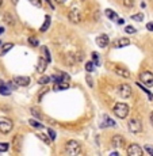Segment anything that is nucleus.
Segmentation results:
<instances>
[{
    "instance_id": "nucleus-30",
    "label": "nucleus",
    "mask_w": 153,
    "mask_h": 156,
    "mask_svg": "<svg viewBox=\"0 0 153 156\" xmlns=\"http://www.w3.org/2000/svg\"><path fill=\"white\" fill-rule=\"evenodd\" d=\"M94 68H95L94 62H87V64H86V71L87 72H92V71H94Z\"/></svg>"
},
{
    "instance_id": "nucleus-25",
    "label": "nucleus",
    "mask_w": 153,
    "mask_h": 156,
    "mask_svg": "<svg viewBox=\"0 0 153 156\" xmlns=\"http://www.w3.org/2000/svg\"><path fill=\"white\" fill-rule=\"evenodd\" d=\"M41 50H42V53L45 54V60H46V61H48V62L52 61V58H50V53H49V49H48L46 46H42V48H41Z\"/></svg>"
},
{
    "instance_id": "nucleus-51",
    "label": "nucleus",
    "mask_w": 153,
    "mask_h": 156,
    "mask_svg": "<svg viewBox=\"0 0 153 156\" xmlns=\"http://www.w3.org/2000/svg\"><path fill=\"white\" fill-rule=\"evenodd\" d=\"M1 4H3V0H0V7H1Z\"/></svg>"
},
{
    "instance_id": "nucleus-26",
    "label": "nucleus",
    "mask_w": 153,
    "mask_h": 156,
    "mask_svg": "<svg viewBox=\"0 0 153 156\" xmlns=\"http://www.w3.org/2000/svg\"><path fill=\"white\" fill-rule=\"evenodd\" d=\"M131 19L135 21V22H142L144 21V14H134V15H131Z\"/></svg>"
},
{
    "instance_id": "nucleus-10",
    "label": "nucleus",
    "mask_w": 153,
    "mask_h": 156,
    "mask_svg": "<svg viewBox=\"0 0 153 156\" xmlns=\"http://www.w3.org/2000/svg\"><path fill=\"white\" fill-rule=\"evenodd\" d=\"M14 83L18 87H26V86L30 84V77L29 76H16L14 79Z\"/></svg>"
},
{
    "instance_id": "nucleus-21",
    "label": "nucleus",
    "mask_w": 153,
    "mask_h": 156,
    "mask_svg": "<svg viewBox=\"0 0 153 156\" xmlns=\"http://www.w3.org/2000/svg\"><path fill=\"white\" fill-rule=\"evenodd\" d=\"M12 48H14L12 44H10V42H8V44H4V45H3V48H1V50H0V56H4V54L7 53V52H10Z\"/></svg>"
},
{
    "instance_id": "nucleus-22",
    "label": "nucleus",
    "mask_w": 153,
    "mask_h": 156,
    "mask_svg": "<svg viewBox=\"0 0 153 156\" xmlns=\"http://www.w3.org/2000/svg\"><path fill=\"white\" fill-rule=\"evenodd\" d=\"M4 22L7 23V25H10V26H12L14 23H15V21H14V18H12V15L10 12H5L4 14Z\"/></svg>"
},
{
    "instance_id": "nucleus-27",
    "label": "nucleus",
    "mask_w": 153,
    "mask_h": 156,
    "mask_svg": "<svg viewBox=\"0 0 153 156\" xmlns=\"http://www.w3.org/2000/svg\"><path fill=\"white\" fill-rule=\"evenodd\" d=\"M49 81H50V77H49V76H42L39 80H38V83H39V84H48Z\"/></svg>"
},
{
    "instance_id": "nucleus-12",
    "label": "nucleus",
    "mask_w": 153,
    "mask_h": 156,
    "mask_svg": "<svg viewBox=\"0 0 153 156\" xmlns=\"http://www.w3.org/2000/svg\"><path fill=\"white\" fill-rule=\"evenodd\" d=\"M96 44L99 45V48H106L108 45V37L106 34H100L98 38H96Z\"/></svg>"
},
{
    "instance_id": "nucleus-8",
    "label": "nucleus",
    "mask_w": 153,
    "mask_h": 156,
    "mask_svg": "<svg viewBox=\"0 0 153 156\" xmlns=\"http://www.w3.org/2000/svg\"><path fill=\"white\" fill-rule=\"evenodd\" d=\"M118 94L122 98H130L131 96V87L129 84H121L118 86Z\"/></svg>"
},
{
    "instance_id": "nucleus-49",
    "label": "nucleus",
    "mask_w": 153,
    "mask_h": 156,
    "mask_svg": "<svg viewBox=\"0 0 153 156\" xmlns=\"http://www.w3.org/2000/svg\"><path fill=\"white\" fill-rule=\"evenodd\" d=\"M11 1H12V4H16L18 3V0H11Z\"/></svg>"
},
{
    "instance_id": "nucleus-38",
    "label": "nucleus",
    "mask_w": 153,
    "mask_h": 156,
    "mask_svg": "<svg viewBox=\"0 0 153 156\" xmlns=\"http://www.w3.org/2000/svg\"><path fill=\"white\" fill-rule=\"evenodd\" d=\"M31 113H33V116H35L37 118H42V116H41V114H39V112H38L37 109H34V107H33V109H31Z\"/></svg>"
},
{
    "instance_id": "nucleus-46",
    "label": "nucleus",
    "mask_w": 153,
    "mask_h": 156,
    "mask_svg": "<svg viewBox=\"0 0 153 156\" xmlns=\"http://www.w3.org/2000/svg\"><path fill=\"white\" fill-rule=\"evenodd\" d=\"M56 1H57V3H60V4H63V3H65L67 0H56Z\"/></svg>"
},
{
    "instance_id": "nucleus-42",
    "label": "nucleus",
    "mask_w": 153,
    "mask_h": 156,
    "mask_svg": "<svg viewBox=\"0 0 153 156\" xmlns=\"http://www.w3.org/2000/svg\"><path fill=\"white\" fill-rule=\"evenodd\" d=\"M46 91H48V88H44V90H41V92H39V96H38V99L39 101H42V96H44V94H46Z\"/></svg>"
},
{
    "instance_id": "nucleus-53",
    "label": "nucleus",
    "mask_w": 153,
    "mask_h": 156,
    "mask_svg": "<svg viewBox=\"0 0 153 156\" xmlns=\"http://www.w3.org/2000/svg\"><path fill=\"white\" fill-rule=\"evenodd\" d=\"M0 44H1V42H0Z\"/></svg>"
},
{
    "instance_id": "nucleus-31",
    "label": "nucleus",
    "mask_w": 153,
    "mask_h": 156,
    "mask_svg": "<svg viewBox=\"0 0 153 156\" xmlns=\"http://www.w3.org/2000/svg\"><path fill=\"white\" fill-rule=\"evenodd\" d=\"M7 151H8V144L0 143V152H7Z\"/></svg>"
},
{
    "instance_id": "nucleus-33",
    "label": "nucleus",
    "mask_w": 153,
    "mask_h": 156,
    "mask_svg": "<svg viewBox=\"0 0 153 156\" xmlns=\"http://www.w3.org/2000/svg\"><path fill=\"white\" fill-rule=\"evenodd\" d=\"M92 58H94V61L92 62H94L95 65H99V56H98V53H95L94 52V53H92Z\"/></svg>"
},
{
    "instance_id": "nucleus-4",
    "label": "nucleus",
    "mask_w": 153,
    "mask_h": 156,
    "mask_svg": "<svg viewBox=\"0 0 153 156\" xmlns=\"http://www.w3.org/2000/svg\"><path fill=\"white\" fill-rule=\"evenodd\" d=\"M68 18H69V21H71L72 23H75V25H76V23H80L81 22V12L77 8L73 7V8L69 10V12H68Z\"/></svg>"
},
{
    "instance_id": "nucleus-50",
    "label": "nucleus",
    "mask_w": 153,
    "mask_h": 156,
    "mask_svg": "<svg viewBox=\"0 0 153 156\" xmlns=\"http://www.w3.org/2000/svg\"><path fill=\"white\" fill-rule=\"evenodd\" d=\"M150 121H152V124H153V112H152V114H150Z\"/></svg>"
},
{
    "instance_id": "nucleus-7",
    "label": "nucleus",
    "mask_w": 153,
    "mask_h": 156,
    "mask_svg": "<svg viewBox=\"0 0 153 156\" xmlns=\"http://www.w3.org/2000/svg\"><path fill=\"white\" fill-rule=\"evenodd\" d=\"M142 153H144L142 148L137 144H131L127 147V155L129 156H142Z\"/></svg>"
},
{
    "instance_id": "nucleus-44",
    "label": "nucleus",
    "mask_w": 153,
    "mask_h": 156,
    "mask_svg": "<svg viewBox=\"0 0 153 156\" xmlns=\"http://www.w3.org/2000/svg\"><path fill=\"white\" fill-rule=\"evenodd\" d=\"M146 29H148L149 31H153V22H149L148 25H146Z\"/></svg>"
},
{
    "instance_id": "nucleus-32",
    "label": "nucleus",
    "mask_w": 153,
    "mask_h": 156,
    "mask_svg": "<svg viewBox=\"0 0 153 156\" xmlns=\"http://www.w3.org/2000/svg\"><path fill=\"white\" fill-rule=\"evenodd\" d=\"M75 58H76V62L83 61V52H77V53H75Z\"/></svg>"
},
{
    "instance_id": "nucleus-20",
    "label": "nucleus",
    "mask_w": 153,
    "mask_h": 156,
    "mask_svg": "<svg viewBox=\"0 0 153 156\" xmlns=\"http://www.w3.org/2000/svg\"><path fill=\"white\" fill-rule=\"evenodd\" d=\"M37 137L41 138L44 143H46L48 145H50L52 144V138L49 137V134H45V133H37Z\"/></svg>"
},
{
    "instance_id": "nucleus-3",
    "label": "nucleus",
    "mask_w": 153,
    "mask_h": 156,
    "mask_svg": "<svg viewBox=\"0 0 153 156\" xmlns=\"http://www.w3.org/2000/svg\"><path fill=\"white\" fill-rule=\"evenodd\" d=\"M12 121L8 120V118H0V132L3 134H7L12 130Z\"/></svg>"
},
{
    "instance_id": "nucleus-14",
    "label": "nucleus",
    "mask_w": 153,
    "mask_h": 156,
    "mask_svg": "<svg viewBox=\"0 0 153 156\" xmlns=\"http://www.w3.org/2000/svg\"><path fill=\"white\" fill-rule=\"evenodd\" d=\"M127 45H130V40L129 38H121L114 42V48H125Z\"/></svg>"
},
{
    "instance_id": "nucleus-11",
    "label": "nucleus",
    "mask_w": 153,
    "mask_h": 156,
    "mask_svg": "<svg viewBox=\"0 0 153 156\" xmlns=\"http://www.w3.org/2000/svg\"><path fill=\"white\" fill-rule=\"evenodd\" d=\"M48 64L49 62L45 60V57H39L38 58V64H37V71L39 73H44L46 71V68H48Z\"/></svg>"
},
{
    "instance_id": "nucleus-35",
    "label": "nucleus",
    "mask_w": 153,
    "mask_h": 156,
    "mask_svg": "<svg viewBox=\"0 0 153 156\" xmlns=\"http://www.w3.org/2000/svg\"><path fill=\"white\" fill-rule=\"evenodd\" d=\"M125 31H126V33H129V34H134V33H135L137 30H135L134 27H131V26H126Z\"/></svg>"
},
{
    "instance_id": "nucleus-52",
    "label": "nucleus",
    "mask_w": 153,
    "mask_h": 156,
    "mask_svg": "<svg viewBox=\"0 0 153 156\" xmlns=\"http://www.w3.org/2000/svg\"><path fill=\"white\" fill-rule=\"evenodd\" d=\"M81 1H86V0H81Z\"/></svg>"
},
{
    "instance_id": "nucleus-9",
    "label": "nucleus",
    "mask_w": 153,
    "mask_h": 156,
    "mask_svg": "<svg viewBox=\"0 0 153 156\" xmlns=\"http://www.w3.org/2000/svg\"><path fill=\"white\" fill-rule=\"evenodd\" d=\"M111 144H113V147H115V148H125L126 141H125V138L122 137L121 134H115V136L111 138Z\"/></svg>"
},
{
    "instance_id": "nucleus-16",
    "label": "nucleus",
    "mask_w": 153,
    "mask_h": 156,
    "mask_svg": "<svg viewBox=\"0 0 153 156\" xmlns=\"http://www.w3.org/2000/svg\"><path fill=\"white\" fill-rule=\"evenodd\" d=\"M115 73H117L118 76H121V77H130V72L127 71V69H125V68H115Z\"/></svg>"
},
{
    "instance_id": "nucleus-28",
    "label": "nucleus",
    "mask_w": 153,
    "mask_h": 156,
    "mask_svg": "<svg viewBox=\"0 0 153 156\" xmlns=\"http://www.w3.org/2000/svg\"><path fill=\"white\" fill-rule=\"evenodd\" d=\"M29 124L31 125L33 128H37V129H38V128H42V125H41L38 121H35V120H30V121H29Z\"/></svg>"
},
{
    "instance_id": "nucleus-6",
    "label": "nucleus",
    "mask_w": 153,
    "mask_h": 156,
    "mask_svg": "<svg viewBox=\"0 0 153 156\" xmlns=\"http://www.w3.org/2000/svg\"><path fill=\"white\" fill-rule=\"evenodd\" d=\"M129 129H130L131 133H140L141 130H142V125H141L140 120L133 118V120L129 121Z\"/></svg>"
},
{
    "instance_id": "nucleus-41",
    "label": "nucleus",
    "mask_w": 153,
    "mask_h": 156,
    "mask_svg": "<svg viewBox=\"0 0 153 156\" xmlns=\"http://www.w3.org/2000/svg\"><path fill=\"white\" fill-rule=\"evenodd\" d=\"M125 7H133V0H123Z\"/></svg>"
},
{
    "instance_id": "nucleus-29",
    "label": "nucleus",
    "mask_w": 153,
    "mask_h": 156,
    "mask_svg": "<svg viewBox=\"0 0 153 156\" xmlns=\"http://www.w3.org/2000/svg\"><path fill=\"white\" fill-rule=\"evenodd\" d=\"M137 86H138V87H140V88H142V91H144L145 94H148L149 99H153V95H152V94H150V91H148V90L145 88V87H142V84H141V83H137Z\"/></svg>"
},
{
    "instance_id": "nucleus-34",
    "label": "nucleus",
    "mask_w": 153,
    "mask_h": 156,
    "mask_svg": "<svg viewBox=\"0 0 153 156\" xmlns=\"http://www.w3.org/2000/svg\"><path fill=\"white\" fill-rule=\"evenodd\" d=\"M46 132H48V134H49V137L52 138V140H56V136H57V134H56V132H54V130L48 129Z\"/></svg>"
},
{
    "instance_id": "nucleus-19",
    "label": "nucleus",
    "mask_w": 153,
    "mask_h": 156,
    "mask_svg": "<svg viewBox=\"0 0 153 156\" xmlns=\"http://www.w3.org/2000/svg\"><path fill=\"white\" fill-rule=\"evenodd\" d=\"M54 91H60V90H67L69 88V84H68V81H60V83H56L54 84Z\"/></svg>"
},
{
    "instance_id": "nucleus-36",
    "label": "nucleus",
    "mask_w": 153,
    "mask_h": 156,
    "mask_svg": "<svg viewBox=\"0 0 153 156\" xmlns=\"http://www.w3.org/2000/svg\"><path fill=\"white\" fill-rule=\"evenodd\" d=\"M29 42H30V45H33V46H38V41H37L35 38H33V37L29 38Z\"/></svg>"
},
{
    "instance_id": "nucleus-37",
    "label": "nucleus",
    "mask_w": 153,
    "mask_h": 156,
    "mask_svg": "<svg viewBox=\"0 0 153 156\" xmlns=\"http://www.w3.org/2000/svg\"><path fill=\"white\" fill-rule=\"evenodd\" d=\"M60 75H61V79H63V81H68V80H69V79H71L68 73H64V72H61Z\"/></svg>"
},
{
    "instance_id": "nucleus-1",
    "label": "nucleus",
    "mask_w": 153,
    "mask_h": 156,
    "mask_svg": "<svg viewBox=\"0 0 153 156\" xmlns=\"http://www.w3.org/2000/svg\"><path fill=\"white\" fill-rule=\"evenodd\" d=\"M114 114L118 117V118H126L129 116V106H127L126 103H117L113 109Z\"/></svg>"
},
{
    "instance_id": "nucleus-2",
    "label": "nucleus",
    "mask_w": 153,
    "mask_h": 156,
    "mask_svg": "<svg viewBox=\"0 0 153 156\" xmlns=\"http://www.w3.org/2000/svg\"><path fill=\"white\" fill-rule=\"evenodd\" d=\"M65 151H67L68 155H79L81 152V147L80 144L75 141V140H69L65 145Z\"/></svg>"
},
{
    "instance_id": "nucleus-18",
    "label": "nucleus",
    "mask_w": 153,
    "mask_h": 156,
    "mask_svg": "<svg viewBox=\"0 0 153 156\" xmlns=\"http://www.w3.org/2000/svg\"><path fill=\"white\" fill-rule=\"evenodd\" d=\"M106 15H107V18L110 19V21H114V22H117L118 19V14L115 12V11H113V10H110V8H107L106 10Z\"/></svg>"
},
{
    "instance_id": "nucleus-13",
    "label": "nucleus",
    "mask_w": 153,
    "mask_h": 156,
    "mask_svg": "<svg viewBox=\"0 0 153 156\" xmlns=\"http://www.w3.org/2000/svg\"><path fill=\"white\" fill-rule=\"evenodd\" d=\"M106 126H115V121L111 120L107 116H103L102 117V122H100V128H106Z\"/></svg>"
},
{
    "instance_id": "nucleus-40",
    "label": "nucleus",
    "mask_w": 153,
    "mask_h": 156,
    "mask_svg": "<svg viewBox=\"0 0 153 156\" xmlns=\"http://www.w3.org/2000/svg\"><path fill=\"white\" fill-rule=\"evenodd\" d=\"M145 151L148 152L149 155L153 156V147H150V145H145Z\"/></svg>"
},
{
    "instance_id": "nucleus-5",
    "label": "nucleus",
    "mask_w": 153,
    "mask_h": 156,
    "mask_svg": "<svg viewBox=\"0 0 153 156\" xmlns=\"http://www.w3.org/2000/svg\"><path fill=\"white\" fill-rule=\"evenodd\" d=\"M140 80L142 81V84H145L146 87H152L153 86V73L152 72H142L140 75Z\"/></svg>"
},
{
    "instance_id": "nucleus-48",
    "label": "nucleus",
    "mask_w": 153,
    "mask_h": 156,
    "mask_svg": "<svg viewBox=\"0 0 153 156\" xmlns=\"http://www.w3.org/2000/svg\"><path fill=\"white\" fill-rule=\"evenodd\" d=\"M3 33H4V29H3V27H0V34H3Z\"/></svg>"
},
{
    "instance_id": "nucleus-23",
    "label": "nucleus",
    "mask_w": 153,
    "mask_h": 156,
    "mask_svg": "<svg viewBox=\"0 0 153 156\" xmlns=\"http://www.w3.org/2000/svg\"><path fill=\"white\" fill-rule=\"evenodd\" d=\"M50 15H46L45 16V22H44V26L41 27V31H46L48 29H49V26H50Z\"/></svg>"
},
{
    "instance_id": "nucleus-17",
    "label": "nucleus",
    "mask_w": 153,
    "mask_h": 156,
    "mask_svg": "<svg viewBox=\"0 0 153 156\" xmlns=\"http://www.w3.org/2000/svg\"><path fill=\"white\" fill-rule=\"evenodd\" d=\"M0 94L1 95H5V96L11 94V90H10V87L5 84L4 81H0Z\"/></svg>"
},
{
    "instance_id": "nucleus-45",
    "label": "nucleus",
    "mask_w": 153,
    "mask_h": 156,
    "mask_svg": "<svg viewBox=\"0 0 153 156\" xmlns=\"http://www.w3.org/2000/svg\"><path fill=\"white\" fill-rule=\"evenodd\" d=\"M45 1H46V3H48V4H49V7H50V8H52V10H54V5L52 4V3H50V0H45Z\"/></svg>"
},
{
    "instance_id": "nucleus-43",
    "label": "nucleus",
    "mask_w": 153,
    "mask_h": 156,
    "mask_svg": "<svg viewBox=\"0 0 153 156\" xmlns=\"http://www.w3.org/2000/svg\"><path fill=\"white\" fill-rule=\"evenodd\" d=\"M87 83H88V86H90V87H92V86H94V83H92V79H91V76H87Z\"/></svg>"
},
{
    "instance_id": "nucleus-39",
    "label": "nucleus",
    "mask_w": 153,
    "mask_h": 156,
    "mask_svg": "<svg viewBox=\"0 0 153 156\" xmlns=\"http://www.w3.org/2000/svg\"><path fill=\"white\" fill-rule=\"evenodd\" d=\"M29 1H30L31 4H34L35 7H38V8H39L41 5H42V4H41V0H29Z\"/></svg>"
},
{
    "instance_id": "nucleus-15",
    "label": "nucleus",
    "mask_w": 153,
    "mask_h": 156,
    "mask_svg": "<svg viewBox=\"0 0 153 156\" xmlns=\"http://www.w3.org/2000/svg\"><path fill=\"white\" fill-rule=\"evenodd\" d=\"M22 136L20 134H16L15 137L12 138V145H14V148H15V151H20V145H22Z\"/></svg>"
},
{
    "instance_id": "nucleus-24",
    "label": "nucleus",
    "mask_w": 153,
    "mask_h": 156,
    "mask_svg": "<svg viewBox=\"0 0 153 156\" xmlns=\"http://www.w3.org/2000/svg\"><path fill=\"white\" fill-rule=\"evenodd\" d=\"M65 62H67V64H75V62H76V58H75V54H72V53H68L67 56H65Z\"/></svg>"
},
{
    "instance_id": "nucleus-47",
    "label": "nucleus",
    "mask_w": 153,
    "mask_h": 156,
    "mask_svg": "<svg viewBox=\"0 0 153 156\" xmlns=\"http://www.w3.org/2000/svg\"><path fill=\"white\" fill-rule=\"evenodd\" d=\"M117 22H118V23H119V25H123V23H125V22H123V19H118Z\"/></svg>"
}]
</instances>
